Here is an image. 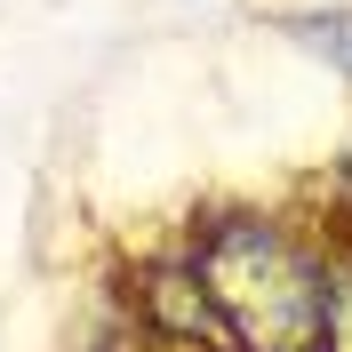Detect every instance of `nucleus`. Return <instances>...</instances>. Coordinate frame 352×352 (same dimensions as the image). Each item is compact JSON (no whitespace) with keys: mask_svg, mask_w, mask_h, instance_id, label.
<instances>
[{"mask_svg":"<svg viewBox=\"0 0 352 352\" xmlns=\"http://www.w3.org/2000/svg\"><path fill=\"white\" fill-rule=\"evenodd\" d=\"M288 32L312 48V56H329L336 72H352V8H320V16H288Z\"/></svg>","mask_w":352,"mask_h":352,"instance_id":"obj_3","label":"nucleus"},{"mask_svg":"<svg viewBox=\"0 0 352 352\" xmlns=\"http://www.w3.org/2000/svg\"><path fill=\"white\" fill-rule=\"evenodd\" d=\"M200 296L217 305L224 336L241 352H320L329 336V280L280 224L224 217L192 256Z\"/></svg>","mask_w":352,"mask_h":352,"instance_id":"obj_1","label":"nucleus"},{"mask_svg":"<svg viewBox=\"0 0 352 352\" xmlns=\"http://www.w3.org/2000/svg\"><path fill=\"white\" fill-rule=\"evenodd\" d=\"M144 305H153V320H160V329L192 336V344H232V336H224V320H217V305L200 296V280H192V272H160V280L144 288Z\"/></svg>","mask_w":352,"mask_h":352,"instance_id":"obj_2","label":"nucleus"}]
</instances>
